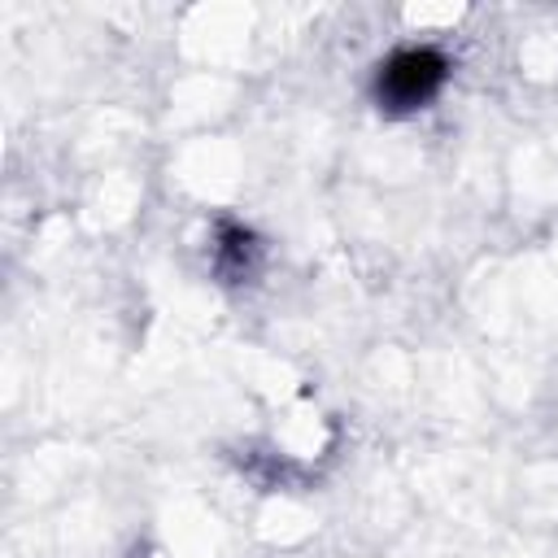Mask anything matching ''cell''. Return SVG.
Segmentation results:
<instances>
[{
  "instance_id": "cell-1",
  "label": "cell",
  "mask_w": 558,
  "mask_h": 558,
  "mask_svg": "<svg viewBox=\"0 0 558 558\" xmlns=\"http://www.w3.org/2000/svg\"><path fill=\"white\" fill-rule=\"evenodd\" d=\"M445 57L432 52V48H405V52H392L384 65H379V83H375V96L379 105L405 113V109H418L427 105L440 83H445Z\"/></svg>"
},
{
  "instance_id": "cell-2",
  "label": "cell",
  "mask_w": 558,
  "mask_h": 558,
  "mask_svg": "<svg viewBox=\"0 0 558 558\" xmlns=\"http://www.w3.org/2000/svg\"><path fill=\"white\" fill-rule=\"evenodd\" d=\"M218 262H222V270H227L231 279H244V275L253 270V262H257V240H253L248 231H240V227H222Z\"/></svg>"
}]
</instances>
